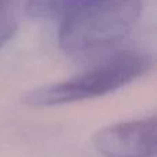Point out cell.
<instances>
[{"instance_id":"7a4b0ae2","label":"cell","mask_w":157,"mask_h":157,"mask_svg":"<svg viewBox=\"0 0 157 157\" xmlns=\"http://www.w3.org/2000/svg\"><path fill=\"white\" fill-rule=\"evenodd\" d=\"M149 68L146 55L120 51L81 76L30 90L22 101L33 108H50L103 97L144 76Z\"/></svg>"},{"instance_id":"3957f363","label":"cell","mask_w":157,"mask_h":157,"mask_svg":"<svg viewBox=\"0 0 157 157\" xmlns=\"http://www.w3.org/2000/svg\"><path fill=\"white\" fill-rule=\"evenodd\" d=\"M94 146L103 157H153L157 149L156 117L101 128L94 135Z\"/></svg>"},{"instance_id":"6da1fadb","label":"cell","mask_w":157,"mask_h":157,"mask_svg":"<svg viewBox=\"0 0 157 157\" xmlns=\"http://www.w3.org/2000/svg\"><path fill=\"white\" fill-rule=\"evenodd\" d=\"M141 0H65L58 41L71 57H88L123 41L135 28Z\"/></svg>"},{"instance_id":"5b68a950","label":"cell","mask_w":157,"mask_h":157,"mask_svg":"<svg viewBox=\"0 0 157 157\" xmlns=\"http://www.w3.org/2000/svg\"><path fill=\"white\" fill-rule=\"evenodd\" d=\"M17 28L14 0H0V48L15 36Z\"/></svg>"},{"instance_id":"277c9868","label":"cell","mask_w":157,"mask_h":157,"mask_svg":"<svg viewBox=\"0 0 157 157\" xmlns=\"http://www.w3.org/2000/svg\"><path fill=\"white\" fill-rule=\"evenodd\" d=\"M65 0H28L26 13L35 19H59Z\"/></svg>"}]
</instances>
